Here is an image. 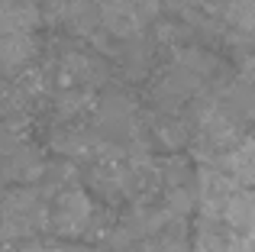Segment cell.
Listing matches in <instances>:
<instances>
[{
  "label": "cell",
  "instance_id": "cell-6",
  "mask_svg": "<svg viewBox=\"0 0 255 252\" xmlns=\"http://www.w3.org/2000/svg\"><path fill=\"white\" fill-rule=\"evenodd\" d=\"M178 65H181V68H187V71H194L197 78H207V75L217 71L220 62L210 55V52H204V49H181Z\"/></svg>",
  "mask_w": 255,
  "mask_h": 252
},
{
  "label": "cell",
  "instance_id": "cell-1",
  "mask_svg": "<svg viewBox=\"0 0 255 252\" xmlns=\"http://www.w3.org/2000/svg\"><path fill=\"white\" fill-rule=\"evenodd\" d=\"M52 227L62 236H81L94 220V204L84 191H62V197L52 207Z\"/></svg>",
  "mask_w": 255,
  "mask_h": 252
},
{
  "label": "cell",
  "instance_id": "cell-3",
  "mask_svg": "<svg viewBox=\"0 0 255 252\" xmlns=\"http://www.w3.org/2000/svg\"><path fill=\"white\" fill-rule=\"evenodd\" d=\"M36 55V39L32 32H0V68L16 71L32 62Z\"/></svg>",
  "mask_w": 255,
  "mask_h": 252
},
{
  "label": "cell",
  "instance_id": "cell-7",
  "mask_svg": "<svg viewBox=\"0 0 255 252\" xmlns=\"http://www.w3.org/2000/svg\"><path fill=\"white\" fill-rule=\"evenodd\" d=\"M13 149H19V139L10 132V126H0V155H10Z\"/></svg>",
  "mask_w": 255,
  "mask_h": 252
},
{
  "label": "cell",
  "instance_id": "cell-4",
  "mask_svg": "<svg viewBox=\"0 0 255 252\" xmlns=\"http://www.w3.org/2000/svg\"><path fill=\"white\" fill-rule=\"evenodd\" d=\"M42 19L32 0H6L0 13V32H32Z\"/></svg>",
  "mask_w": 255,
  "mask_h": 252
},
{
  "label": "cell",
  "instance_id": "cell-10",
  "mask_svg": "<svg viewBox=\"0 0 255 252\" xmlns=\"http://www.w3.org/2000/svg\"><path fill=\"white\" fill-rule=\"evenodd\" d=\"M3 3H6V0H0V13H3Z\"/></svg>",
  "mask_w": 255,
  "mask_h": 252
},
{
  "label": "cell",
  "instance_id": "cell-9",
  "mask_svg": "<svg viewBox=\"0 0 255 252\" xmlns=\"http://www.w3.org/2000/svg\"><path fill=\"white\" fill-rule=\"evenodd\" d=\"M246 236L255 243V210H252V220H249V227H246Z\"/></svg>",
  "mask_w": 255,
  "mask_h": 252
},
{
  "label": "cell",
  "instance_id": "cell-8",
  "mask_svg": "<svg viewBox=\"0 0 255 252\" xmlns=\"http://www.w3.org/2000/svg\"><path fill=\"white\" fill-rule=\"evenodd\" d=\"M23 252H75V249H68V246H42V243H29Z\"/></svg>",
  "mask_w": 255,
  "mask_h": 252
},
{
  "label": "cell",
  "instance_id": "cell-2",
  "mask_svg": "<svg viewBox=\"0 0 255 252\" xmlns=\"http://www.w3.org/2000/svg\"><path fill=\"white\" fill-rule=\"evenodd\" d=\"M223 171L236 184H255V132L246 139H239L230 152L223 155Z\"/></svg>",
  "mask_w": 255,
  "mask_h": 252
},
{
  "label": "cell",
  "instance_id": "cell-5",
  "mask_svg": "<svg viewBox=\"0 0 255 252\" xmlns=\"http://www.w3.org/2000/svg\"><path fill=\"white\" fill-rule=\"evenodd\" d=\"M223 16L233 29L246 32V36H255V0H230Z\"/></svg>",
  "mask_w": 255,
  "mask_h": 252
}]
</instances>
